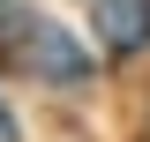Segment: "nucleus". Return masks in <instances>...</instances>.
Here are the masks:
<instances>
[{"mask_svg": "<svg viewBox=\"0 0 150 142\" xmlns=\"http://www.w3.org/2000/svg\"><path fill=\"white\" fill-rule=\"evenodd\" d=\"M0 142H23V135H15V112H8V105H0Z\"/></svg>", "mask_w": 150, "mask_h": 142, "instance_id": "obj_3", "label": "nucleus"}, {"mask_svg": "<svg viewBox=\"0 0 150 142\" xmlns=\"http://www.w3.org/2000/svg\"><path fill=\"white\" fill-rule=\"evenodd\" d=\"M98 37L112 53H135L150 37V0H98Z\"/></svg>", "mask_w": 150, "mask_h": 142, "instance_id": "obj_1", "label": "nucleus"}, {"mask_svg": "<svg viewBox=\"0 0 150 142\" xmlns=\"http://www.w3.org/2000/svg\"><path fill=\"white\" fill-rule=\"evenodd\" d=\"M38 75H53V82H75V75H83V53H75V37L68 30H38Z\"/></svg>", "mask_w": 150, "mask_h": 142, "instance_id": "obj_2", "label": "nucleus"}]
</instances>
